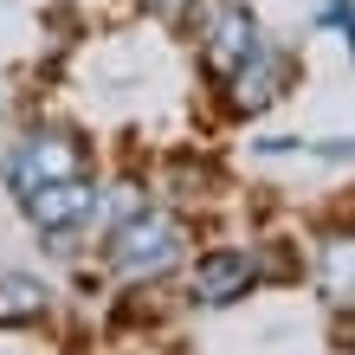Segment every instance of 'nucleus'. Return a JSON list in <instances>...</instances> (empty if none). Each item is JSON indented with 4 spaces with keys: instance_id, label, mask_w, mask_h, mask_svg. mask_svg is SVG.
I'll use <instances>...</instances> for the list:
<instances>
[{
    "instance_id": "39448f33",
    "label": "nucleus",
    "mask_w": 355,
    "mask_h": 355,
    "mask_svg": "<svg viewBox=\"0 0 355 355\" xmlns=\"http://www.w3.org/2000/svg\"><path fill=\"white\" fill-rule=\"evenodd\" d=\"M26 214L46 226V233H65V226H85L97 214V187L85 175H71V181H46V187H33L26 194Z\"/></svg>"
},
{
    "instance_id": "7ed1b4c3",
    "label": "nucleus",
    "mask_w": 355,
    "mask_h": 355,
    "mask_svg": "<svg viewBox=\"0 0 355 355\" xmlns=\"http://www.w3.org/2000/svg\"><path fill=\"white\" fill-rule=\"evenodd\" d=\"M259 46H265L259 19H252V7H239V0H220V7L207 13V26H200V58H207V71H220V78H233Z\"/></svg>"
},
{
    "instance_id": "0eeeda50",
    "label": "nucleus",
    "mask_w": 355,
    "mask_h": 355,
    "mask_svg": "<svg viewBox=\"0 0 355 355\" xmlns=\"http://www.w3.org/2000/svg\"><path fill=\"white\" fill-rule=\"evenodd\" d=\"M46 310H52V291L39 278L0 271V329H33V323H46Z\"/></svg>"
},
{
    "instance_id": "f03ea898",
    "label": "nucleus",
    "mask_w": 355,
    "mask_h": 355,
    "mask_svg": "<svg viewBox=\"0 0 355 355\" xmlns=\"http://www.w3.org/2000/svg\"><path fill=\"white\" fill-rule=\"evenodd\" d=\"M71 175H85V142H78L71 130H33V136L13 149V162H7V181H13L19 200H26L33 187L71 181Z\"/></svg>"
},
{
    "instance_id": "20e7f679",
    "label": "nucleus",
    "mask_w": 355,
    "mask_h": 355,
    "mask_svg": "<svg viewBox=\"0 0 355 355\" xmlns=\"http://www.w3.org/2000/svg\"><path fill=\"white\" fill-rule=\"evenodd\" d=\"M259 284V259L239 252V245H220V252H200V265L187 271V297L220 310V304H239L245 291Z\"/></svg>"
},
{
    "instance_id": "1a4fd4ad",
    "label": "nucleus",
    "mask_w": 355,
    "mask_h": 355,
    "mask_svg": "<svg viewBox=\"0 0 355 355\" xmlns=\"http://www.w3.org/2000/svg\"><path fill=\"white\" fill-rule=\"evenodd\" d=\"M149 7H162V13H181V7H187V0H149Z\"/></svg>"
},
{
    "instance_id": "6e6552de",
    "label": "nucleus",
    "mask_w": 355,
    "mask_h": 355,
    "mask_svg": "<svg viewBox=\"0 0 355 355\" xmlns=\"http://www.w3.org/2000/svg\"><path fill=\"white\" fill-rule=\"evenodd\" d=\"M317 284L329 304H355V233L323 239V259H317Z\"/></svg>"
},
{
    "instance_id": "423d86ee",
    "label": "nucleus",
    "mask_w": 355,
    "mask_h": 355,
    "mask_svg": "<svg viewBox=\"0 0 355 355\" xmlns=\"http://www.w3.org/2000/svg\"><path fill=\"white\" fill-rule=\"evenodd\" d=\"M291 71H297V65H291L278 46H259V52L233 71V103H239V110H265L271 97H284Z\"/></svg>"
},
{
    "instance_id": "f257e3e1",
    "label": "nucleus",
    "mask_w": 355,
    "mask_h": 355,
    "mask_svg": "<svg viewBox=\"0 0 355 355\" xmlns=\"http://www.w3.org/2000/svg\"><path fill=\"white\" fill-rule=\"evenodd\" d=\"M181 252H187V226L168 220V214H130L110 233V271H123V278H136V284L175 271Z\"/></svg>"
}]
</instances>
